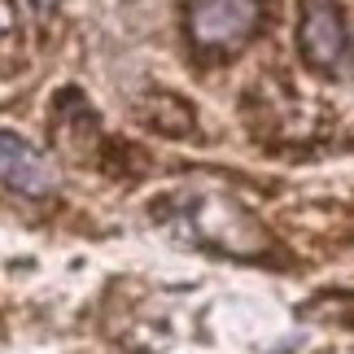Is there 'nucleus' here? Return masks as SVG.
I'll list each match as a JSON object with an SVG mask.
<instances>
[{"mask_svg": "<svg viewBox=\"0 0 354 354\" xmlns=\"http://www.w3.org/2000/svg\"><path fill=\"white\" fill-rule=\"evenodd\" d=\"M297 48H302L306 66H315V71H337V66L350 62V31L333 0H306L302 5Z\"/></svg>", "mask_w": 354, "mask_h": 354, "instance_id": "obj_2", "label": "nucleus"}, {"mask_svg": "<svg viewBox=\"0 0 354 354\" xmlns=\"http://www.w3.org/2000/svg\"><path fill=\"white\" fill-rule=\"evenodd\" d=\"M0 184L13 188L18 197L44 201L57 193V171L35 145H26L13 131H0Z\"/></svg>", "mask_w": 354, "mask_h": 354, "instance_id": "obj_3", "label": "nucleus"}, {"mask_svg": "<svg viewBox=\"0 0 354 354\" xmlns=\"http://www.w3.org/2000/svg\"><path fill=\"white\" fill-rule=\"evenodd\" d=\"M53 5H57V0H35V9H53Z\"/></svg>", "mask_w": 354, "mask_h": 354, "instance_id": "obj_5", "label": "nucleus"}, {"mask_svg": "<svg viewBox=\"0 0 354 354\" xmlns=\"http://www.w3.org/2000/svg\"><path fill=\"white\" fill-rule=\"evenodd\" d=\"M263 5L258 0H193L188 35L201 53H236L254 39Z\"/></svg>", "mask_w": 354, "mask_h": 354, "instance_id": "obj_1", "label": "nucleus"}, {"mask_svg": "<svg viewBox=\"0 0 354 354\" xmlns=\"http://www.w3.org/2000/svg\"><path fill=\"white\" fill-rule=\"evenodd\" d=\"M13 22H18V9H13L9 0H0V39L13 31Z\"/></svg>", "mask_w": 354, "mask_h": 354, "instance_id": "obj_4", "label": "nucleus"}]
</instances>
